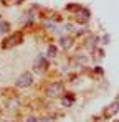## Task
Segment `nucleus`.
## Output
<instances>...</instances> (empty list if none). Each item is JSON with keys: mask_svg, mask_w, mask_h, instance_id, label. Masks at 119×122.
<instances>
[{"mask_svg": "<svg viewBox=\"0 0 119 122\" xmlns=\"http://www.w3.org/2000/svg\"><path fill=\"white\" fill-rule=\"evenodd\" d=\"M32 82H33V76H32V73H23V74H20L18 78H17L15 84H17L18 87H28Z\"/></svg>", "mask_w": 119, "mask_h": 122, "instance_id": "nucleus-1", "label": "nucleus"}, {"mask_svg": "<svg viewBox=\"0 0 119 122\" xmlns=\"http://www.w3.org/2000/svg\"><path fill=\"white\" fill-rule=\"evenodd\" d=\"M61 91H63V86L60 82H53L46 87V96L48 97H56V96L61 94Z\"/></svg>", "mask_w": 119, "mask_h": 122, "instance_id": "nucleus-2", "label": "nucleus"}, {"mask_svg": "<svg viewBox=\"0 0 119 122\" xmlns=\"http://www.w3.org/2000/svg\"><path fill=\"white\" fill-rule=\"evenodd\" d=\"M20 41H22V35H20V33H13L12 36H8L7 40H3L2 46H3V48H12V46L18 45Z\"/></svg>", "mask_w": 119, "mask_h": 122, "instance_id": "nucleus-3", "label": "nucleus"}, {"mask_svg": "<svg viewBox=\"0 0 119 122\" xmlns=\"http://www.w3.org/2000/svg\"><path fill=\"white\" fill-rule=\"evenodd\" d=\"M116 112H119V101L113 102V104L108 107V111H106V116H113V114H116Z\"/></svg>", "mask_w": 119, "mask_h": 122, "instance_id": "nucleus-4", "label": "nucleus"}, {"mask_svg": "<svg viewBox=\"0 0 119 122\" xmlns=\"http://www.w3.org/2000/svg\"><path fill=\"white\" fill-rule=\"evenodd\" d=\"M48 56H50V58H55V56H56V48H55L53 45L48 46Z\"/></svg>", "mask_w": 119, "mask_h": 122, "instance_id": "nucleus-5", "label": "nucleus"}, {"mask_svg": "<svg viewBox=\"0 0 119 122\" xmlns=\"http://www.w3.org/2000/svg\"><path fill=\"white\" fill-rule=\"evenodd\" d=\"M8 26H10V25H8L7 21H0V33L7 31V30H8Z\"/></svg>", "mask_w": 119, "mask_h": 122, "instance_id": "nucleus-6", "label": "nucleus"}, {"mask_svg": "<svg viewBox=\"0 0 119 122\" xmlns=\"http://www.w3.org/2000/svg\"><path fill=\"white\" fill-rule=\"evenodd\" d=\"M70 43H71L70 38H61V46L63 48H70Z\"/></svg>", "mask_w": 119, "mask_h": 122, "instance_id": "nucleus-7", "label": "nucleus"}, {"mask_svg": "<svg viewBox=\"0 0 119 122\" xmlns=\"http://www.w3.org/2000/svg\"><path fill=\"white\" fill-rule=\"evenodd\" d=\"M27 122H38V121H37L35 117H28V119H27Z\"/></svg>", "mask_w": 119, "mask_h": 122, "instance_id": "nucleus-8", "label": "nucleus"}, {"mask_svg": "<svg viewBox=\"0 0 119 122\" xmlns=\"http://www.w3.org/2000/svg\"><path fill=\"white\" fill-rule=\"evenodd\" d=\"M114 122H119V121H114Z\"/></svg>", "mask_w": 119, "mask_h": 122, "instance_id": "nucleus-9", "label": "nucleus"}]
</instances>
